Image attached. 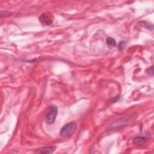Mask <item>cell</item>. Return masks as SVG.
Here are the masks:
<instances>
[{
    "instance_id": "obj_2",
    "label": "cell",
    "mask_w": 154,
    "mask_h": 154,
    "mask_svg": "<svg viewBox=\"0 0 154 154\" xmlns=\"http://www.w3.org/2000/svg\"><path fill=\"white\" fill-rule=\"evenodd\" d=\"M57 115V109L54 105H51L50 108L49 112L46 116L45 122L48 125H51L54 123Z\"/></svg>"
},
{
    "instance_id": "obj_4",
    "label": "cell",
    "mask_w": 154,
    "mask_h": 154,
    "mask_svg": "<svg viewBox=\"0 0 154 154\" xmlns=\"http://www.w3.org/2000/svg\"><path fill=\"white\" fill-rule=\"evenodd\" d=\"M39 21L43 25H45L47 26L51 25L52 22L50 18L48 17L47 15H46L45 14H42L41 15V16L39 17Z\"/></svg>"
},
{
    "instance_id": "obj_8",
    "label": "cell",
    "mask_w": 154,
    "mask_h": 154,
    "mask_svg": "<svg viewBox=\"0 0 154 154\" xmlns=\"http://www.w3.org/2000/svg\"><path fill=\"white\" fill-rule=\"evenodd\" d=\"M125 42H124V41H122V42L120 43V45H119V48H120V50L122 51L124 49V47H125Z\"/></svg>"
},
{
    "instance_id": "obj_6",
    "label": "cell",
    "mask_w": 154,
    "mask_h": 154,
    "mask_svg": "<svg viewBox=\"0 0 154 154\" xmlns=\"http://www.w3.org/2000/svg\"><path fill=\"white\" fill-rule=\"evenodd\" d=\"M107 45L109 48H113L116 45V42L113 38L109 37L107 38Z\"/></svg>"
},
{
    "instance_id": "obj_3",
    "label": "cell",
    "mask_w": 154,
    "mask_h": 154,
    "mask_svg": "<svg viewBox=\"0 0 154 154\" xmlns=\"http://www.w3.org/2000/svg\"><path fill=\"white\" fill-rule=\"evenodd\" d=\"M56 149V146H50V147H45L37 149L36 151H34V152L38 153H51L54 152Z\"/></svg>"
},
{
    "instance_id": "obj_7",
    "label": "cell",
    "mask_w": 154,
    "mask_h": 154,
    "mask_svg": "<svg viewBox=\"0 0 154 154\" xmlns=\"http://www.w3.org/2000/svg\"><path fill=\"white\" fill-rule=\"evenodd\" d=\"M146 72H147L149 75H153V66H151L149 69H148L146 70Z\"/></svg>"
},
{
    "instance_id": "obj_5",
    "label": "cell",
    "mask_w": 154,
    "mask_h": 154,
    "mask_svg": "<svg viewBox=\"0 0 154 154\" xmlns=\"http://www.w3.org/2000/svg\"><path fill=\"white\" fill-rule=\"evenodd\" d=\"M148 141V138L145 137H136L134 138L133 143L136 145H143Z\"/></svg>"
},
{
    "instance_id": "obj_1",
    "label": "cell",
    "mask_w": 154,
    "mask_h": 154,
    "mask_svg": "<svg viewBox=\"0 0 154 154\" xmlns=\"http://www.w3.org/2000/svg\"><path fill=\"white\" fill-rule=\"evenodd\" d=\"M76 124L74 122H69L61 128L60 134L63 137H70L76 130Z\"/></svg>"
}]
</instances>
